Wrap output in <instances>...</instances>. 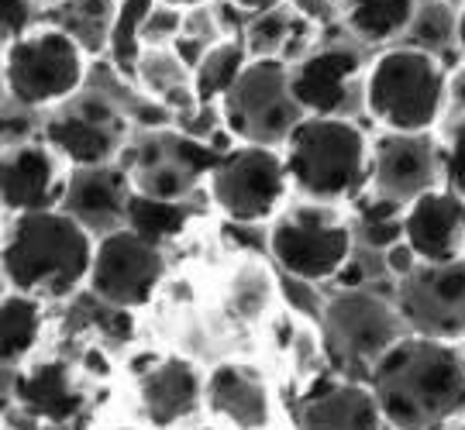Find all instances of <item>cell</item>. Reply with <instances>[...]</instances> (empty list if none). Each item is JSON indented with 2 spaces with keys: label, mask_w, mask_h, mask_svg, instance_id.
<instances>
[{
  "label": "cell",
  "mask_w": 465,
  "mask_h": 430,
  "mask_svg": "<svg viewBox=\"0 0 465 430\" xmlns=\"http://www.w3.org/2000/svg\"><path fill=\"white\" fill-rule=\"evenodd\" d=\"M449 103L459 111V117L465 114V66L449 80Z\"/></svg>",
  "instance_id": "obj_35"
},
{
  "label": "cell",
  "mask_w": 465,
  "mask_h": 430,
  "mask_svg": "<svg viewBox=\"0 0 465 430\" xmlns=\"http://www.w3.org/2000/svg\"><path fill=\"white\" fill-rule=\"evenodd\" d=\"M94 231L66 207L11 214L4 234V279L38 299H63L90 279Z\"/></svg>",
  "instance_id": "obj_2"
},
{
  "label": "cell",
  "mask_w": 465,
  "mask_h": 430,
  "mask_svg": "<svg viewBox=\"0 0 465 430\" xmlns=\"http://www.w3.org/2000/svg\"><path fill=\"white\" fill-rule=\"evenodd\" d=\"M252 49L242 38H221L217 45L203 52L197 66H193V90H197L200 103H221V97L234 86V80L242 76V69L249 66Z\"/></svg>",
  "instance_id": "obj_26"
},
{
  "label": "cell",
  "mask_w": 465,
  "mask_h": 430,
  "mask_svg": "<svg viewBox=\"0 0 465 430\" xmlns=\"http://www.w3.org/2000/svg\"><path fill=\"white\" fill-rule=\"evenodd\" d=\"M183 32V7H173L166 0H155L145 17V49L149 45H173Z\"/></svg>",
  "instance_id": "obj_32"
},
{
  "label": "cell",
  "mask_w": 465,
  "mask_h": 430,
  "mask_svg": "<svg viewBox=\"0 0 465 430\" xmlns=\"http://www.w3.org/2000/svg\"><path fill=\"white\" fill-rule=\"evenodd\" d=\"M138 399L142 410L155 427L180 424L200 410L203 403V379H200L197 365L186 358H159L149 372H142L138 379Z\"/></svg>",
  "instance_id": "obj_19"
},
{
  "label": "cell",
  "mask_w": 465,
  "mask_h": 430,
  "mask_svg": "<svg viewBox=\"0 0 465 430\" xmlns=\"http://www.w3.org/2000/svg\"><path fill=\"white\" fill-rule=\"evenodd\" d=\"M193 210L186 207L183 200H163V197H149V193H138L134 190L132 200H128V214H124V224L138 231L142 238H149L155 245H166L169 238L183 234V228L190 224Z\"/></svg>",
  "instance_id": "obj_27"
},
{
  "label": "cell",
  "mask_w": 465,
  "mask_h": 430,
  "mask_svg": "<svg viewBox=\"0 0 465 430\" xmlns=\"http://www.w3.org/2000/svg\"><path fill=\"white\" fill-rule=\"evenodd\" d=\"M221 149L190 132L149 128L132 149L128 180L138 193L163 200H186L203 176H211Z\"/></svg>",
  "instance_id": "obj_11"
},
{
  "label": "cell",
  "mask_w": 465,
  "mask_h": 430,
  "mask_svg": "<svg viewBox=\"0 0 465 430\" xmlns=\"http://www.w3.org/2000/svg\"><path fill=\"white\" fill-rule=\"evenodd\" d=\"M269 255L282 276L324 282L341 276L351 255V228L328 203H297L276 214L269 228Z\"/></svg>",
  "instance_id": "obj_8"
},
{
  "label": "cell",
  "mask_w": 465,
  "mask_h": 430,
  "mask_svg": "<svg viewBox=\"0 0 465 430\" xmlns=\"http://www.w3.org/2000/svg\"><path fill=\"white\" fill-rule=\"evenodd\" d=\"M359 73H362V59L355 49L321 45L290 69V86L303 114H341Z\"/></svg>",
  "instance_id": "obj_17"
},
{
  "label": "cell",
  "mask_w": 465,
  "mask_h": 430,
  "mask_svg": "<svg viewBox=\"0 0 465 430\" xmlns=\"http://www.w3.org/2000/svg\"><path fill=\"white\" fill-rule=\"evenodd\" d=\"M35 4L32 0H0V38L4 45H11L15 38H21L25 32H32Z\"/></svg>",
  "instance_id": "obj_33"
},
{
  "label": "cell",
  "mask_w": 465,
  "mask_h": 430,
  "mask_svg": "<svg viewBox=\"0 0 465 430\" xmlns=\"http://www.w3.org/2000/svg\"><path fill=\"white\" fill-rule=\"evenodd\" d=\"M163 276H166L163 245H155L138 231H132L128 224H121V228L97 238L86 286L107 307L138 310V307L152 303Z\"/></svg>",
  "instance_id": "obj_10"
},
{
  "label": "cell",
  "mask_w": 465,
  "mask_h": 430,
  "mask_svg": "<svg viewBox=\"0 0 465 430\" xmlns=\"http://www.w3.org/2000/svg\"><path fill=\"white\" fill-rule=\"evenodd\" d=\"M403 241L420 262L465 259V197L445 182L424 190L403 210Z\"/></svg>",
  "instance_id": "obj_16"
},
{
  "label": "cell",
  "mask_w": 465,
  "mask_h": 430,
  "mask_svg": "<svg viewBox=\"0 0 465 430\" xmlns=\"http://www.w3.org/2000/svg\"><path fill=\"white\" fill-rule=\"evenodd\" d=\"M211 200L224 217L238 224H259L280 214V203L286 197L290 169L286 155L276 151V145H259V142H238L232 149L221 151L211 176Z\"/></svg>",
  "instance_id": "obj_9"
},
{
  "label": "cell",
  "mask_w": 465,
  "mask_h": 430,
  "mask_svg": "<svg viewBox=\"0 0 465 430\" xmlns=\"http://www.w3.org/2000/svg\"><path fill=\"white\" fill-rule=\"evenodd\" d=\"M17 403L45 424H73L84 414V393L66 362H42L28 368L15 386Z\"/></svg>",
  "instance_id": "obj_22"
},
{
  "label": "cell",
  "mask_w": 465,
  "mask_h": 430,
  "mask_svg": "<svg viewBox=\"0 0 465 430\" xmlns=\"http://www.w3.org/2000/svg\"><path fill=\"white\" fill-rule=\"evenodd\" d=\"M180 66H183L180 55H169L163 45H149L138 59V80L134 83L145 86L152 97H163L173 86H180Z\"/></svg>",
  "instance_id": "obj_30"
},
{
  "label": "cell",
  "mask_w": 465,
  "mask_h": 430,
  "mask_svg": "<svg viewBox=\"0 0 465 430\" xmlns=\"http://www.w3.org/2000/svg\"><path fill=\"white\" fill-rule=\"evenodd\" d=\"M155 0H121L107 21V52L124 80H138V59L145 52V17Z\"/></svg>",
  "instance_id": "obj_25"
},
{
  "label": "cell",
  "mask_w": 465,
  "mask_h": 430,
  "mask_svg": "<svg viewBox=\"0 0 465 430\" xmlns=\"http://www.w3.org/2000/svg\"><path fill=\"white\" fill-rule=\"evenodd\" d=\"M455 34H459V49L465 55V4L459 7V28H455Z\"/></svg>",
  "instance_id": "obj_37"
},
{
  "label": "cell",
  "mask_w": 465,
  "mask_h": 430,
  "mask_svg": "<svg viewBox=\"0 0 465 430\" xmlns=\"http://www.w3.org/2000/svg\"><path fill=\"white\" fill-rule=\"evenodd\" d=\"M282 155L290 182L317 203L351 200L372 172V142L341 114H303L282 142Z\"/></svg>",
  "instance_id": "obj_3"
},
{
  "label": "cell",
  "mask_w": 465,
  "mask_h": 430,
  "mask_svg": "<svg viewBox=\"0 0 465 430\" xmlns=\"http://www.w3.org/2000/svg\"><path fill=\"white\" fill-rule=\"evenodd\" d=\"M203 403L214 420L234 427H269L272 424V399L259 368L242 362H224L203 382Z\"/></svg>",
  "instance_id": "obj_18"
},
{
  "label": "cell",
  "mask_w": 465,
  "mask_h": 430,
  "mask_svg": "<svg viewBox=\"0 0 465 430\" xmlns=\"http://www.w3.org/2000/svg\"><path fill=\"white\" fill-rule=\"evenodd\" d=\"M459 351H462V362H465V334L459 337Z\"/></svg>",
  "instance_id": "obj_39"
},
{
  "label": "cell",
  "mask_w": 465,
  "mask_h": 430,
  "mask_svg": "<svg viewBox=\"0 0 465 430\" xmlns=\"http://www.w3.org/2000/svg\"><path fill=\"white\" fill-rule=\"evenodd\" d=\"M369 386L393 427H441L465 416V362L459 341L407 331L372 368Z\"/></svg>",
  "instance_id": "obj_1"
},
{
  "label": "cell",
  "mask_w": 465,
  "mask_h": 430,
  "mask_svg": "<svg viewBox=\"0 0 465 430\" xmlns=\"http://www.w3.org/2000/svg\"><path fill=\"white\" fill-rule=\"evenodd\" d=\"M397 307L414 334L459 341L465 334V259L417 262L400 276Z\"/></svg>",
  "instance_id": "obj_13"
},
{
  "label": "cell",
  "mask_w": 465,
  "mask_h": 430,
  "mask_svg": "<svg viewBox=\"0 0 465 430\" xmlns=\"http://www.w3.org/2000/svg\"><path fill=\"white\" fill-rule=\"evenodd\" d=\"M420 0H345V24L366 45H386L407 34Z\"/></svg>",
  "instance_id": "obj_24"
},
{
  "label": "cell",
  "mask_w": 465,
  "mask_h": 430,
  "mask_svg": "<svg viewBox=\"0 0 465 430\" xmlns=\"http://www.w3.org/2000/svg\"><path fill=\"white\" fill-rule=\"evenodd\" d=\"M45 314H42V299L25 293V289H7L0 299V362L4 368L25 362L38 345Z\"/></svg>",
  "instance_id": "obj_23"
},
{
  "label": "cell",
  "mask_w": 465,
  "mask_h": 430,
  "mask_svg": "<svg viewBox=\"0 0 465 430\" xmlns=\"http://www.w3.org/2000/svg\"><path fill=\"white\" fill-rule=\"evenodd\" d=\"M455 28H459V11H451L445 0H424V4H417V15L407 34H411V45L441 55L445 49L459 45Z\"/></svg>",
  "instance_id": "obj_29"
},
{
  "label": "cell",
  "mask_w": 465,
  "mask_h": 430,
  "mask_svg": "<svg viewBox=\"0 0 465 430\" xmlns=\"http://www.w3.org/2000/svg\"><path fill=\"white\" fill-rule=\"evenodd\" d=\"M303 28H300V11L297 7H272L262 15H252V21L245 24V42H249L252 55H276L286 59L290 45L297 42Z\"/></svg>",
  "instance_id": "obj_28"
},
{
  "label": "cell",
  "mask_w": 465,
  "mask_h": 430,
  "mask_svg": "<svg viewBox=\"0 0 465 430\" xmlns=\"http://www.w3.org/2000/svg\"><path fill=\"white\" fill-rule=\"evenodd\" d=\"M132 193L134 186L128 180V169H73V180H69V193L63 200V207L73 217H80L90 231L107 234L124 224Z\"/></svg>",
  "instance_id": "obj_20"
},
{
  "label": "cell",
  "mask_w": 465,
  "mask_h": 430,
  "mask_svg": "<svg viewBox=\"0 0 465 430\" xmlns=\"http://www.w3.org/2000/svg\"><path fill=\"white\" fill-rule=\"evenodd\" d=\"M303 107L293 97L286 59L252 55L234 86L221 97V121L238 142L276 145L300 124Z\"/></svg>",
  "instance_id": "obj_7"
},
{
  "label": "cell",
  "mask_w": 465,
  "mask_h": 430,
  "mask_svg": "<svg viewBox=\"0 0 465 430\" xmlns=\"http://www.w3.org/2000/svg\"><path fill=\"white\" fill-rule=\"evenodd\" d=\"M441 182V145L431 132H382L372 138L369 186L376 197L411 203Z\"/></svg>",
  "instance_id": "obj_15"
},
{
  "label": "cell",
  "mask_w": 465,
  "mask_h": 430,
  "mask_svg": "<svg viewBox=\"0 0 465 430\" xmlns=\"http://www.w3.org/2000/svg\"><path fill=\"white\" fill-rule=\"evenodd\" d=\"M300 427H382L380 399L372 386L362 379H331L321 382L300 399L297 406Z\"/></svg>",
  "instance_id": "obj_21"
},
{
  "label": "cell",
  "mask_w": 465,
  "mask_h": 430,
  "mask_svg": "<svg viewBox=\"0 0 465 430\" xmlns=\"http://www.w3.org/2000/svg\"><path fill=\"white\" fill-rule=\"evenodd\" d=\"M317 320L328 365L338 376L362 382H369L382 355L411 331L397 297H382L369 286H341V293L324 299Z\"/></svg>",
  "instance_id": "obj_5"
},
{
  "label": "cell",
  "mask_w": 465,
  "mask_h": 430,
  "mask_svg": "<svg viewBox=\"0 0 465 430\" xmlns=\"http://www.w3.org/2000/svg\"><path fill=\"white\" fill-rule=\"evenodd\" d=\"M86 52L80 38L59 24H35L4 45V90L17 107H59L80 93Z\"/></svg>",
  "instance_id": "obj_6"
},
{
  "label": "cell",
  "mask_w": 465,
  "mask_h": 430,
  "mask_svg": "<svg viewBox=\"0 0 465 430\" xmlns=\"http://www.w3.org/2000/svg\"><path fill=\"white\" fill-rule=\"evenodd\" d=\"M441 182L465 197V114L451 124L441 142Z\"/></svg>",
  "instance_id": "obj_31"
},
{
  "label": "cell",
  "mask_w": 465,
  "mask_h": 430,
  "mask_svg": "<svg viewBox=\"0 0 465 430\" xmlns=\"http://www.w3.org/2000/svg\"><path fill=\"white\" fill-rule=\"evenodd\" d=\"M166 4H173V7H197L203 0H166Z\"/></svg>",
  "instance_id": "obj_38"
},
{
  "label": "cell",
  "mask_w": 465,
  "mask_h": 430,
  "mask_svg": "<svg viewBox=\"0 0 465 430\" xmlns=\"http://www.w3.org/2000/svg\"><path fill=\"white\" fill-rule=\"evenodd\" d=\"M234 7H242L245 15H262V11H272L280 4H290V0H232Z\"/></svg>",
  "instance_id": "obj_36"
},
{
  "label": "cell",
  "mask_w": 465,
  "mask_h": 430,
  "mask_svg": "<svg viewBox=\"0 0 465 430\" xmlns=\"http://www.w3.org/2000/svg\"><path fill=\"white\" fill-rule=\"evenodd\" d=\"M66 159L52 149L45 138H25L17 145H4L0 155V203L7 214L49 210L63 207L69 193Z\"/></svg>",
  "instance_id": "obj_14"
},
{
  "label": "cell",
  "mask_w": 465,
  "mask_h": 430,
  "mask_svg": "<svg viewBox=\"0 0 465 430\" xmlns=\"http://www.w3.org/2000/svg\"><path fill=\"white\" fill-rule=\"evenodd\" d=\"M42 138L69 162V169L111 166L128 138V121L100 93H76L59 103Z\"/></svg>",
  "instance_id": "obj_12"
},
{
  "label": "cell",
  "mask_w": 465,
  "mask_h": 430,
  "mask_svg": "<svg viewBox=\"0 0 465 430\" xmlns=\"http://www.w3.org/2000/svg\"><path fill=\"white\" fill-rule=\"evenodd\" d=\"M386 259H390V269L397 272V276H407L411 269H414L420 259L414 255V249L403 241V245H393V249H386Z\"/></svg>",
  "instance_id": "obj_34"
},
{
  "label": "cell",
  "mask_w": 465,
  "mask_h": 430,
  "mask_svg": "<svg viewBox=\"0 0 465 430\" xmlns=\"http://www.w3.org/2000/svg\"><path fill=\"white\" fill-rule=\"evenodd\" d=\"M449 80L434 52L411 42L386 49L366 73V111L382 132H431L445 114Z\"/></svg>",
  "instance_id": "obj_4"
}]
</instances>
